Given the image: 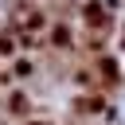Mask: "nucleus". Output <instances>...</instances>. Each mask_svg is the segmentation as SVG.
Segmentation results:
<instances>
[{
  "label": "nucleus",
  "instance_id": "f03ea898",
  "mask_svg": "<svg viewBox=\"0 0 125 125\" xmlns=\"http://www.w3.org/2000/svg\"><path fill=\"white\" fill-rule=\"evenodd\" d=\"M0 109H4V117L8 121H27V117H35V94L27 90V86H12L4 98H0Z\"/></svg>",
  "mask_w": 125,
  "mask_h": 125
},
{
  "label": "nucleus",
  "instance_id": "f257e3e1",
  "mask_svg": "<svg viewBox=\"0 0 125 125\" xmlns=\"http://www.w3.org/2000/svg\"><path fill=\"white\" fill-rule=\"evenodd\" d=\"M94 59V74H98V90L102 94H113L125 78V66H121V55L105 51V55H90Z\"/></svg>",
  "mask_w": 125,
  "mask_h": 125
},
{
  "label": "nucleus",
  "instance_id": "7ed1b4c3",
  "mask_svg": "<svg viewBox=\"0 0 125 125\" xmlns=\"http://www.w3.org/2000/svg\"><path fill=\"white\" fill-rule=\"evenodd\" d=\"M39 70H43V59H39V55H16V59L8 62V74H12L16 86H27Z\"/></svg>",
  "mask_w": 125,
  "mask_h": 125
}]
</instances>
